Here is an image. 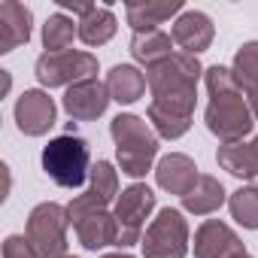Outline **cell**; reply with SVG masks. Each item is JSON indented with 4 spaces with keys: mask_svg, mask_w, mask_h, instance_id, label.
Wrapping results in <instances>:
<instances>
[{
    "mask_svg": "<svg viewBox=\"0 0 258 258\" xmlns=\"http://www.w3.org/2000/svg\"><path fill=\"white\" fill-rule=\"evenodd\" d=\"M204 67L195 55L176 52L167 61L146 70V82L152 91L149 100V124L164 140H179L188 134L195 100H198V79Z\"/></svg>",
    "mask_w": 258,
    "mask_h": 258,
    "instance_id": "6da1fadb",
    "label": "cell"
},
{
    "mask_svg": "<svg viewBox=\"0 0 258 258\" xmlns=\"http://www.w3.org/2000/svg\"><path fill=\"white\" fill-rule=\"evenodd\" d=\"M204 82H207V94H210V103H207V127L210 134L225 143H243L246 134H252V124H255V115L249 109V100L246 94L240 91L234 73L228 67H210L204 70Z\"/></svg>",
    "mask_w": 258,
    "mask_h": 258,
    "instance_id": "7a4b0ae2",
    "label": "cell"
},
{
    "mask_svg": "<svg viewBox=\"0 0 258 258\" xmlns=\"http://www.w3.org/2000/svg\"><path fill=\"white\" fill-rule=\"evenodd\" d=\"M109 134L115 140V158L121 173L140 179L146 176V170H152V161L158 155V134L146 118L118 112L109 121Z\"/></svg>",
    "mask_w": 258,
    "mask_h": 258,
    "instance_id": "3957f363",
    "label": "cell"
},
{
    "mask_svg": "<svg viewBox=\"0 0 258 258\" xmlns=\"http://www.w3.org/2000/svg\"><path fill=\"white\" fill-rule=\"evenodd\" d=\"M43 170L46 176L61 185V188H79L85 182V176L91 173V152L88 143L67 131L55 140H49V146L43 149Z\"/></svg>",
    "mask_w": 258,
    "mask_h": 258,
    "instance_id": "277c9868",
    "label": "cell"
},
{
    "mask_svg": "<svg viewBox=\"0 0 258 258\" xmlns=\"http://www.w3.org/2000/svg\"><path fill=\"white\" fill-rule=\"evenodd\" d=\"M155 210V191L143 182L127 185L115 204H112V216H115V246L127 249L143 240V228L149 213Z\"/></svg>",
    "mask_w": 258,
    "mask_h": 258,
    "instance_id": "5b68a950",
    "label": "cell"
},
{
    "mask_svg": "<svg viewBox=\"0 0 258 258\" xmlns=\"http://www.w3.org/2000/svg\"><path fill=\"white\" fill-rule=\"evenodd\" d=\"M67 207L61 204H37L28 216V243L34 246L37 258H61L67 249Z\"/></svg>",
    "mask_w": 258,
    "mask_h": 258,
    "instance_id": "8992f818",
    "label": "cell"
},
{
    "mask_svg": "<svg viewBox=\"0 0 258 258\" xmlns=\"http://www.w3.org/2000/svg\"><path fill=\"white\" fill-rule=\"evenodd\" d=\"M143 258H185L188 252V222L179 210L164 207L146 228L143 240Z\"/></svg>",
    "mask_w": 258,
    "mask_h": 258,
    "instance_id": "52a82bcc",
    "label": "cell"
},
{
    "mask_svg": "<svg viewBox=\"0 0 258 258\" xmlns=\"http://www.w3.org/2000/svg\"><path fill=\"white\" fill-rule=\"evenodd\" d=\"M34 73L40 85L58 88V85H76L85 79H97V58L91 52H43L34 64Z\"/></svg>",
    "mask_w": 258,
    "mask_h": 258,
    "instance_id": "ba28073f",
    "label": "cell"
},
{
    "mask_svg": "<svg viewBox=\"0 0 258 258\" xmlns=\"http://www.w3.org/2000/svg\"><path fill=\"white\" fill-rule=\"evenodd\" d=\"M109 91H106V82H97V79H85V82H76L64 91V112L73 118V121H94L106 112L109 106Z\"/></svg>",
    "mask_w": 258,
    "mask_h": 258,
    "instance_id": "9c48e42d",
    "label": "cell"
},
{
    "mask_svg": "<svg viewBox=\"0 0 258 258\" xmlns=\"http://www.w3.org/2000/svg\"><path fill=\"white\" fill-rule=\"evenodd\" d=\"M243 255L246 246L231 225L219 219H207L195 231V258H243Z\"/></svg>",
    "mask_w": 258,
    "mask_h": 258,
    "instance_id": "30bf717a",
    "label": "cell"
},
{
    "mask_svg": "<svg viewBox=\"0 0 258 258\" xmlns=\"http://www.w3.org/2000/svg\"><path fill=\"white\" fill-rule=\"evenodd\" d=\"M55 115H58L55 100L46 91H40V88H31V91H25L16 100V124H19V131L28 134V137L49 134V127L55 124Z\"/></svg>",
    "mask_w": 258,
    "mask_h": 258,
    "instance_id": "8fae6325",
    "label": "cell"
},
{
    "mask_svg": "<svg viewBox=\"0 0 258 258\" xmlns=\"http://www.w3.org/2000/svg\"><path fill=\"white\" fill-rule=\"evenodd\" d=\"M170 37H173V43L185 52V55H201V52H207L210 49V43H213V37H216V28H213V19L207 16V13H201V10H185V13H179L176 16V22H173V28H170Z\"/></svg>",
    "mask_w": 258,
    "mask_h": 258,
    "instance_id": "7c38bea8",
    "label": "cell"
},
{
    "mask_svg": "<svg viewBox=\"0 0 258 258\" xmlns=\"http://www.w3.org/2000/svg\"><path fill=\"white\" fill-rule=\"evenodd\" d=\"M31 31H34V13L19 0H4L0 4V52H13L22 43H28Z\"/></svg>",
    "mask_w": 258,
    "mask_h": 258,
    "instance_id": "4fadbf2b",
    "label": "cell"
},
{
    "mask_svg": "<svg viewBox=\"0 0 258 258\" xmlns=\"http://www.w3.org/2000/svg\"><path fill=\"white\" fill-rule=\"evenodd\" d=\"M198 164L188 158V155H182V152H170V155H164L161 161H158V167H155V182L164 188V191H170V195H179V198H185L188 191H191V185L198 182Z\"/></svg>",
    "mask_w": 258,
    "mask_h": 258,
    "instance_id": "5bb4252c",
    "label": "cell"
},
{
    "mask_svg": "<svg viewBox=\"0 0 258 258\" xmlns=\"http://www.w3.org/2000/svg\"><path fill=\"white\" fill-rule=\"evenodd\" d=\"M70 225L76 228V237L88 252L115 246V216L109 210H88V213L70 219Z\"/></svg>",
    "mask_w": 258,
    "mask_h": 258,
    "instance_id": "9a60e30c",
    "label": "cell"
},
{
    "mask_svg": "<svg viewBox=\"0 0 258 258\" xmlns=\"http://www.w3.org/2000/svg\"><path fill=\"white\" fill-rule=\"evenodd\" d=\"M176 13H182V0H131V4H124V16L134 34L158 31V25H164Z\"/></svg>",
    "mask_w": 258,
    "mask_h": 258,
    "instance_id": "2e32d148",
    "label": "cell"
},
{
    "mask_svg": "<svg viewBox=\"0 0 258 258\" xmlns=\"http://www.w3.org/2000/svg\"><path fill=\"white\" fill-rule=\"evenodd\" d=\"M231 73H234L240 91L246 94L252 115L258 118V40H249V43H243L237 49L234 64H231Z\"/></svg>",
    "mask_w": 258,
    "mask_h": 258,
    "instance_id": "e0dca14e",
    "label": "cell"
},
{
    "mask_svg": "<svg viewBox=\"0 0 258 258\" xmlns=\"http://www.w3.org/2000/svg\"><path fill=\"white\" fill-rule=\"evenodd\" d=\"M146 76L131 64H115L106 73V91L115 103H137L146 94Z\"/></svg>",
    "mask_w": 258,
    "mask_h": 258,
    "instance_id": "ac0fdd59",
    "label": "cell"
},
{
    "mask_svg": "<svg viewBox=\"0 0 258 258\" xmlns=\"http://www.w3.org/2000/svg\"><path fill=\"white\" fill-rule=\"evenodd\" d=\"M131 55H134V61H140L149 70V67L167 61L170 55H176L173 52V37L164 34V31H137L131 37Z\"/></svg>",
    "mask_w": 258,
    "mask_h": 258,
    "instance_id": "d6986e66",
    "label": "cell"
},
{
    "mask_svg": "<svg viewBox=\"0 0 258 258\" xmlns=\"http://www.w3.org/2000/svg\"><path fill=\"white\" fill-rule=\"evenodd\" d=\"M225 201H228L225 185H222L216 176L201 173L198 182L191 185V191L182 198V207H185L188 213H195V216H210V213H216Z\"/></svg>",
    "mask_w": 258,
    "mask_h": 258,
    "instance_id": "ffe728a7",
    "label": "cell"
},
{
    "mask_svg": "<svg viewBox=\"0 0 258 258\" xmlns=\"http://www.w3.org/2000/svg\"><path fill=\"white\" fill-rule=\"evenodd\" d=\"M115 28H118V22H115L112 10L109 7H94L85 19H79V40L85 46H103L115 37Z\"/></svg>",
    "mask_w": 258,
    "mask_h": 258,
    "instance_id": "44dd1931",
    "label": "cell"
},
{
    "mask_svg": "<svg viewBox=\"0 0 258 258\" xmlns=\"http://www.w3.org/2000/svg\"><path fill=\"white\" fill-rule=\"evenodd\" d=\"M79 37V22H73L64 13H55L43 25V46L49 52H70L73 40Z\"/></svg>",
    "mask_w": 258,
    "mask_h": 258,
    "instance_id": "7402d4cb",
    "label": "cell"
},
{
    "mask_svg": "<svg viewBox=\"0 0 258 258\" xmlns=\"http://www.w3.org/2000/svg\"><path fill=\"white\" fill-rule=\"evenodd\" d=\"M219 164L222 170H228L237 179H255V155H252V143H225L219 146Z\"/></svg>",
    "mask_w": 258,
    "mask_h": 258,
    "instance_id": "603a6c76",
    "label": "cell"
},
{
    "mask_svg": "<svg viewBox=\"0 0 258 258\" xmlns=\"http://www.w3.org/2000/svg\"><path fill=\"white\" fill-rule=\"evenodd\" d=\"M228 207H231V216L237 219V225H243L249 231H258V188L240 185L228 198Z\"/></svg>",
    "mask_w": 258,
    "mask_h": 258,
    "instance_id": "cb8c5ba5",
    "label": "cell"
},
{
    "mask_svg": "<svg viewBox=\"0 0 258 258\" xmlns=\"http://www.w3.org/2000/svg\"><path fill=\"white\" fill-rule=\"evenodd\" d=\"M88 179H91V182H88V191H91V195H97L103 204H115V198H118V173L112 170L109 161L91 164Z\"/></svg>",
    "mask_w": 258,
    "mask_h": 258,
    "instance_id": "d4e9b609",
    "label": "cell"
},
{
    "mask_svg": "<svg viewBox=\"0 0 258 258\" xmlns=\"http://www.w3.org/2000/svg\"><path fill=\"white\" fill-rule=\"evenodd\" d=\"M4 258H37V252H34V246L28 243V237L10 234V237L4 240Z\"/></svg>",
    "mask_w": 258,
    "mask_h": 258,
    "instance_id": "484cf974",
    "label": "cell"
},
{
    "mask_svg": "<svg viewBox=\"0 0 258 258\" xmlns=\"http://www.w3.org/2000/svg\"><path fill=\"white\" fill-rule=\"evenodd\" d=\"M58 7L67 10V13H73V16H79V19H85L94 10V4H73V0H58Z\"/></svg>",
    "mask_w": 258,
    "mask_h": 258,
    "instance_id": "4316f807",
    "label": "cell"
},
{
    "mask_svg": "<svg viewBox=\"0 0 258 258\" xmlns=\"http://www.w3.org/2000/svg\"><path fill=\"white\" fill-rule=\"evenodd\" d=\"M252 155H255V179H258V137L252 140Z\"/></svg>",
    "mask_w": 258,
    "mask_h": 258,
    "instance_id": "83f0119b",
    "label": "cell"
},
{
    "mask_svg": "<svg viewBox=\"0 0 258 258\" xmlns=\"http://www.w3.org/2000/svg\"><path fill=\"white\" fill-rule=\"evenodd\" d=\"M103 258H134V255H127V252H109V255H103Z\"/></svg>",
    "mask_w": 258,
    "mask_h": 258,
    "instance_id": "f1b7e54d",
    "label": "cell"
},
{
    "mask_svg": "<svg viewBox=\"0 0 258 258\" xmlns=\"http://www.w3.org/2000/svg\"><path fill=\"white\" fill-rule=\"evenodd\" d=\"M61 258H73V255H61Z\"/></svg>",
    "mask_w": 258,
    "mask_h": 258,
    "instance_id": "f546056e",
    "label": "cell"
},
{
    "mask_svg": "<svg viewBox=\"0 0 258 258\" xmlns=\"http://www.w3.org/2000/svg\"><path fill=\"white\" fill-rule=\"evenodd\" d=\"M243 258H252V255H243Z\"/></svg>",
    "mask_w": 258,
    "mask_h": 258,
    "instance_id": "4dcf8cb0",
    "label": "cell"
}]
</instances>
